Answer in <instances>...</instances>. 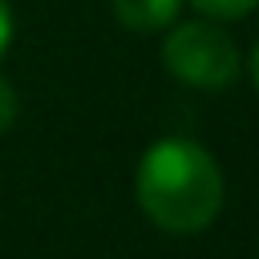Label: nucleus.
<instances>
[{
  "label": "nucleus",
  "mask_w": 259,
  "mask_h": 259,
  "mask_svg": "<svg viewBox=\"0 0 259 259\" xmlns=\"http://www.w3.org/2000/svg\"><path fill=\"white\" fill-rule=\"evenodd\" d=\"M138 202L146 219L170 235L202 231L223 206L219 162L186 138H162L138 166Z\"/></svg>",
  "instance_id": "f257e3e1"
},
{
  "label": "nucleus",
  "mask_w": 259,
  "mask_h": 259,
  "mask_svg": "<svg viewBox=\"0 0 259 259\" xmlns=\"http://www.w3.org/2000/svg\"><path fill=\"white\" fill-rule=\"evenodd\" d=\"M162 61L182 85H194V89H223L239 77L235 40L210 20L178 24L162 45Z\"/></svg>",
  "instance_id": "f03ea898"
},
{
  "label": "nucleus",
  "mask_w": 259,
  "mask_h": 259,
  "mask_svg": "<svg viewBox=\"0 0 259 259\" xmlns=\"http://www.w3.org/2000/svg\"><path fill=\"white\" fill-rule=\"evenodd\" d=\"M182 0H113V12L125 28H138V32H154V28H166L174 16H178Z\"/></svg>",
  "instance_id": "7ed1b4c3"
},
{
  "label": "nucleus",
  "mask_w": 259,
  "mask_h": 259,
  "mask_svg": "<svg viewBox=\"0 0 259 259\" xmlns=\"http://www.w3.org/2000/svg\"><path fill=\"white\" fill-rule=\"evenodd\" d=\"M259 0H194V8L202 16H214V20H235V16H247Z\"/></svg>",
  "instance_id": "20e7f679"
},
{
  "label": "nucleus",
  "mask_w": 259,
  "mask_h": 259,
  "mask_svg": "<svg viewBox=\"0 0 259 259\" xmlns=\"http://www.w3.org/2000/svg\"><path fill=\"white\" fill-rule=\"evenodd\" d=\"M12 121H16V93H12V85L0 77V134H4Z\"/></svg>",
  "instance_id": "39448f33"
},
{
  "label": "nucleus",
  "mask_w": 259,
  "mask_h": 259,
  "mask_svg": "<svg viewBox=\"0 0 259 259\" xmlns=\"http://www.w3.org/2000/svg\"><path fill=\"white\" fill-rule=\"evenodd\" d=\"M8 40H12V8L8 0H0V53L8 49Z\"/></svg>",
  "instance_id": "423d86ee"
},
{
  "label": "nucleus",
  "mask_w": 259,
  "mask_h": 259,
  "mask_svg": "<svg viewBox=\"0 0 259 259\" xmlns=\"http://www.w3.org/2000/svg\"><path fill=\"white\" fill-rule=\"evenodd\" d=\"M251 81H255V89H259V45H255V53H251Z\"/></svg>",
  "instance_id": "0eeeda50"
}]
</instances>
